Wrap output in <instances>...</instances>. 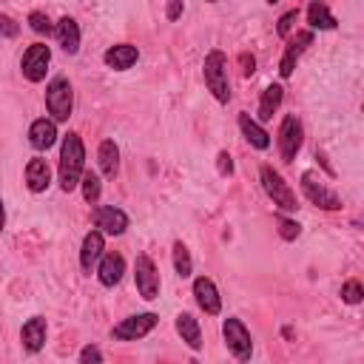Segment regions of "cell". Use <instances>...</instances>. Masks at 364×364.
Returning a JSON list of instances; mask_svg holds the SVG:
<instances>
[{"instance_id":"ba28073f","label":"cell","mask_w":364,"mask_h":364,"mask_svg":"<svg viewBox=\"0 0 364 364\" xmlns=\"http://www.w3.org/2000/svg\"><path fill=\"white\" fill-rule=\"evenodd\" d=\"M159 316L156 313H136V316H128L122 318L119 324L111 327V338L117 341H136V338H145L154 327H156Z\"/></svg>"},{"instance_id":"f1b7e54d","label":"cell","mask_w":364,"mask_h":364,"mask_svg":"<svg viewBox=\"0 0 364 364\" xmlns=\"http://www.w3.org/2000/svg\"><path fill=\"white\" fill-rule=\"evenodd\" d=\"M276 225H279V236H282L284 242H293V239H299V233H301V225L293 222V219H287V216H282V213H276Z\"/></svg>"},{"instance_id":"44dd1931","label":"cell","mask_w":364,"mask_h":364,"mask_svg":"<svg viewBox=\"0 0 364 364\" xmlns=\"http://www.w3.org/2000/svg\"><path fill=\"white\" fill-rule=\"evenodd\" d=\"M239 131H242V136H245L256 151H267V148H270V134H267L247 111L239 114Z\"/></svg>"},{"instance_id":"5bb4252c","label":"cell","mask_w":364,"mask_h":364,"mask_svg":"<svg viewBox=\"0 0 364 364\" xmlns=\"http://www.w3.org/2000/svg\"><path fill=\"white\" fill-rule=\"evenodd\" d=\"M193 296H196V304L205 310V316H219L222 313V296H219L216 284L208 276L193 279Z\"/></svg>"},{"instance_id":"7c38bea8","label":"cell","mask_w":364,"mask_h":364,"mask_svg":"<svg viewBox=\"0 0 364 364\" xmlns=\"http://www.w3.org/2000/svg\"><path fill=\"white\" fill-rule=\"evenodd\" d=\"M307 46H313V28L296 31V34L287 40V46H284V54H282V63H279V77H282V80L293 77V71H296V65H299L301 54L307 51Z\"/></svg>"},{"instance_id":"5b68a950","label":"cell","mask_w":364,"mask_h":364,"mask_svg":"<svg viewBox=\"0 0 364 364\" xmlns=\"http://www.w3.org/2000/svg\"><path fill=\"white\" fill-rule=\"evenodd\" d=\"M222 338H225L228 350L233 353V358L250 361V355H253V341H250V333H247V327L242 324V318H236V316L225 318V321H222Z\"/></svg>"},{"instance_id":"74e56055","label":"cell","mask_w":364,"mask_h":364,"mask_svg":"<svg viewBox=\"0 0 364 364\" xmlns=\"http://www.w3.org/2000/svg\"><path fill=\"white\" fill-rule=\"evenodd\" d=\"M267 3H279V0H267Z\"/></svg>"},{"instance_id":"4fadbf2b","label":"cell","mask_w":364,"mask_h":364,"mask_svg":"<svg viewBox=\"0 0 364 364\" xmlns=\"http://www.w3.org/2000/svg\"><path fill=\"white\" fill-rule=\"evenodd\" d=\"M102 253H105V233L102 230H88L82 236V245H80V267H82V273H91Z\"/></svg>"},{"instance_id":"603a6c76","label":"cell","mask_w":364,"mask_h":364,"mask_svg":"<svg viewBox=\"0 0 364 364\" xmlns=\"http://www.w3.org/2000/svg\"><path fill=\"white\" fill-rule=\"evenodd\" d=\"M97 162H100V171L102 176L114 179L119 173V148L114 139H102L100 148H97Z\"/></svg>"},{"instance_id":"d6986e66","label":"cell","mask_w":364,"mask_h":364,"mask_svg":"<svg viewBox=\"0 0 364 364\" xmlns=\"http://www.w3.org/2000/svg\"><path fill=\"white\" fill-rule=\"evenodd\" d=\"M48 185H51V168H48V162L43 156H31L26 162V188L31 193H43V191H48Z\"/></svg>"},{"instance_id":"30bf717a","label":"cell","mask_w":364,"mask_h":364,"mask_svg":"<svg viewBox=\"0 0 364 364\" xmlns=\"http://www.w3.org/2000/svg\"><path fill=\"white\" fill-rule=\"evenodd\" d=\"M134 282H136V293L145 301L159 299V273H156V264L151 262V256H145V253L136 256V262H134Z\"/></svg>"},{"instance_id":"8992f818","label":"cell","mask_w":364,"mask_h":364,"mask_svg":"<svg viewBox=\"0 0 364 364\" xmlns=\"http://www.w3.org/2000/svg\"><path fill=\"white\" fill-rule=\"evenodd\" d=\"M301 142H304V128H301V119L296 114H284L282 117V125H279V154L284 162H293L296 154L301 151Z\"/></svg>"},{"instance_id":"d6a6232c","label":"cell","mask_w":364,"mask_h":364,"mask_svg":"<svg viewBox=\"0 0 364 364\" xmlns=\"http://www.w3.org/2000/svg\"><path fill=\"white\" fill-rule=\"evenodd\" d=\"M216 171H219L222 176H230V173H233V159H230L228 151H219V156H216Z\"/></svg>"},{"instance_id":"9c48e42d","label":"cell","mask_w":364,"mask_h":364,"mask_svg":"<svg viewBox=\"0 0 364 364\" xmlns=\"http://www.w3.org/2000/svg\"><path fill=\"white\" fill-rule=\"evenodd\" d=\"M301 191H304L307 202L316 205V208H321V210H338L341 208V199L327 185H321V179H318L316 171H304L301 173Z\"/></svg>"},{"instance_id":"d590c367","label":"cell","mask_w":364,"mask_h":364,"mask_svg":"<svg viewBox=\"0 0 364 364\" xmlns=\"http://www.w3.org/2000/svg\"><path fill=\"white\" fill-rule=\"evenodd\" d=\"M239 65H242V74H245V77H250V74L256 71V57H253V54H247V51H242V54H239Z\"/></svg>"},{"instance_id":"f35d334b","label":"cell","mask_w":364,"mask_h":364,"mask_svg":"<svg viewBox=\"0 0 364 364\" xmlns=\"http://www.w3.org/2000/svg\"><path fill=\"white\" fill-rule=\"evenodd\" d=\"M205 3H216V0H205Z\"/></svg>"},{"instance_id":"cb8c5ba5","label":"cell","mask_w":364,"mask_h":364,"mask_svg":"<svg viewBox=\"0 0 364 364\" xmlns=\"http://www.w3.org/2000/svg\"><path fill=\"white\" fill-rule=\"evenodd\" d=\"M282 100H284V88H282L279 82L267 85V88L262 91V97H259V122H270L273 114L279 111Z\"/></svg>"},{"instance_id":"d4e9b609","label":"cell","mask_w":364,"mask_h":364,"mask_svg":"<svg viewBox=\"0 0 364 364\" xmlns=\"http://www.w3.org/2000/svg\"><path fill=\"white\" fill-rule=\"evenodd\" d=\"M176 333L182 336V341L196 353V350H202V327H199V321L191 316V313H179L176 316Z\"/></svg>"},{"instance_id":"6da1fadb","label":"cell","mask_w":364,"mask_h":364,"mask_svg":"<svg viewBox=\"0 0 364 364\" xmlns=\"http://www.w3.org/2000/svg\"><path fill=\"white\" fill-rule=\"evenodd\" d=\"M82 171H85V145L80 134L68 131L60 145V191L71 193L82 179Z\"/></svg>"},{"instance_id":"ac0fdd59","label":"cell","mask_w":364,"mask_h":364,"mask_svg":"<svg viewBox=\"0 0 364 364\" xmlns=\"http://www.w3.org/2000/svg\"><path fill=\"white\" fill-rule=\"evenodd\" d=\"M54 142H57V122L54 119L40 117L28 125V145L34 151H48Z\"/></svg>"},{"instance_id":"52a82bcc","label":"cell","mask_w":364,"mask_h":364,"mask_svg":"<svg viewBox=\"0 0 364 364\" xmlns=\"http://www.w3.org/2000/svg\"><path fill=\"white\" fill-rule=\"evenodd\" d=\"M48 63H51V48L46 43H31L23 51L20 71H23V77L28 82H43L46 80V71H48Z\"/></svg>"},{"instance_id":"9a60e30c","label":"cell","mask_w":364,"mask_h":364,"mask_svg":"<svg viewBox=\"0 0 364 364\" xmlns=\"http://www.w3.org/2000/svg\"><path fill=\"white\" fill-rule=\"evenodd\" d=\"M122 276H125V259H122V253H102L100 256V262H97V279H100V284L102 287H114V284H119L122 282Z\"/></svg>"},{"instance_id":"484cf974","label":"cell","mask_w":364,"mask_h":364,"mask_svg":"<svg viewBox=\"0 0 364 364\" xmlns=\"http://www.w3.org/2000/svg\"><path fill=\"white\" fill-rule=\"evenodd\" d=\"M173 270L179 279H188L193 273V259H191V250L182 245V242H173Z\"/></svg>"},{"instance_id":"836d02e7","label":"cell","mask_w":364,"mask_h":364,"mask_svg":"<svg viewBox=\"0 0 364 364\" xmlns=\"http://www.w3.org/2000/svg\"><path fill=\"white\" fill-rule=\"evenodd\" d=\"M17 31H20V26L9 14H0V34L3 37H17Z\"/></svg>"},{"instance_id":"7402d4cb","label":"cell","mask_w":364,"mask_h":364,"mask_svg":"<svg viewBox=\"0 0 364 364\" xmlns=\"http://www.w3.org/2000/svg\"><path fill=\"white\" fill-rule=\"evenodd\" d=\"M307 26L318 28V31H333L338 26V20L333 17V11L327 9L324 0H310V6H307Z\"/></svg>"},{"instance_id":"e575fe53","label":"cell","mask_w":364,"mask_h":364,"mask_svg":"<svg viewBox=\"0 0 364 364\" xmlns=\"http://www.w3.org/2000/svg\"><path fill=\"white\" fill-rule=\"evenodd\" d=\"M182 11H185V3H182V0H168V6H165V17H168L171 23L179 20Z\"/></svg>"},{"instance_id":"3957f363","label":"cell","mask_w":364,"mask_h":364,"mask_svg":"<svg viewBox=\"0 0 364 364\" xmlns=\"http://www.w3.org/2000/svg\"><path fill=\"white\" fill-rule=\"evenodd\" d=\"M46 108L51 114L54 122H68L71 111H74V88L68 82V77H54L46 85Z\"/></svg>"},{"instance_id":"4316f807","label":"cell","mask_w":364,"mask_h":364,"mask_svg":"<svg viewBox=\"0 0 364 364\" xmlns=\"http://www.w3.org/2000/svg\"><path fill=\"white\" fill-rule=\"evenodd\" d=\"M80 188H82V199L88 205H97L100 202V193H102V182L94 171H82V179H80Z\"/></svg>"},{"instance_id":"e0dca14e","label":"cell","mask_w":364,"mask_h":364,"mask_svg":"<svg viewBox=\"0 0 364 364\" xmlns=\"http://www.w3.org/2000/svg\"><path fill=\"white\" fill-rule=\"evenodd\" d=\"M136 60H139V48L131 43H117V46L105 48V54H102V63L114 71H128Z\"/></svg>"},{"instance_id":"8fae6325","label":"cell","mask_w":364,"mask_h":364,"mask_svg":"<svg viewBox=\"0 0 364 364\" xmlns=\"http://www.w3.org/2000/svg\"><path fill=\"white\" fill-rule=\"evenodd\" d=\"M91 219H94V228L102 230L105 236H122L131 225L128 213L122 208H114V205H97L91 210Z\"/></svg>"},{"instance_id":"7a4b0ae2","label":"cell","mask_w":364,"mask_h":364,"mask_svg":"<svg viewBox=\"0 0 364 364\" xmlns=\"http://www.w3.org/2000/svg\"><path fill=\"white\" fill-rule=\"evenodd\" d=\"M202 74H205V85L213 94V100L228 105L230 102V80H228V57H225V51L210 48L205 63H202Z\"/></svg>"},{"instance_id":"277c9868","label":"cell","mask_w":364,"mask_h":364,"mask_svg":"<svg viewBox=\"0 0 364 364\" xmlns=\"http://www.w3.org/2000/svg\"><path fill=\"white\" fill-rule=\"evenodd\" d=\"M259 179H262V188H264V193L273 199V205L279 208V210H284V213H293L296 208H299V199H296V191L284 182V176L276 171V168H270V165H262L259 168Z\"/></svg>"},{"instance_id":"4dcf8cb0","label":"cell","mask_w":364,"mask_h":364,"mask_svg":"<svg viewBox=\"0 0 364 364\" xmlns=\"http://www.w3.org/2000/svg\"><path fill=\"white\" fill-rule=\"evenodd\" d=\"M296 20H299V9L284 11V14L279 17V23H276V34L287 40V37H290V31H293V26H296Z\"/></svg>"},{"instance_id":"83f0119b","label":"cell","mask_w":364,"mask_h":364,"mask_svg":"<svg viewBox=\"0 0 364 364\" xmlns=\"http://www.w3.org/2000/svg\"><path fill=\"white\" fill-rule=\"evenodd\" d=\"M28 28H31L34 34H46V37L54 34V26H51V20H48L46 11H31V14H28Z\"/></svg>"},{"instance_id":"8d00e7d4","label":"cell","mask_w":364,"mask_h":364,"mask_svg":"<svg viewBox=\"0 0 364 364\" xmlns=\"http://www.w3.org/2000/svg\"><path fill=\"white\" fill-rule=\"evenodd\" d=\"M6 228V208H3V199H0V230Z\"/></svg>"},{"instance_id":"f546056e","label":"cell","mask_w":364,"mask_h":364,"mask_svg":"<svg viewBox=\"0 0 364 364\" xmlns=\"http://www.w3.org/2000/svg\"><path fill=\"white\" fill-rule=\"evenodd\" d=\"M341 299H344L347 304H358V301L364 299V287H361V282H358V279H347V282L341 284Z\"/></svg>"},{"instance_id":"2e32d148","label":"cell","mask_w":364,"mask_h":364,"mask_svg":"<svg viewBox=\"0 0 364 364\" xmlns=\"http://www.w3.org/2000/svg\"><path fill=\"white\" fill-rule=\"evenodd\" d=\"M46 336H48V324L43 316H31L23 327H20V344L26 353H40L46 347Z\"/></svg>"},{"instance_id":"ffe728a7","label":"cell","mask_w":364,"mask_h":364,"mask_svg":"<svg viewBox=\"0 0 364 364\" xmlns=\"http://www.w3.org/2000/svg\"><path fill=\"white\" fill-rule=\"evenodd\" d=\"M54 37H57V43L63 46L65 54H77L80 51V26H77L74 17H68V14L60 17L54 23Z\"/></svg>"},{"instance_id":"1f68e13d","label":"cell","mask_w":364,"mask_h":364,"mask_svg":"<svg viewBox=\"0 0 364 364\" xmlns=\"http://www.w3.org/2000/svg\"><path fill=\"white\" fill-rule=\"evenodd\" d=\"M77 358H80L82 364H91V361L97 364V361H102V350H100V347H94V344H85V347L80 350V355H77Z\"/></svg>"}]
</instances>
